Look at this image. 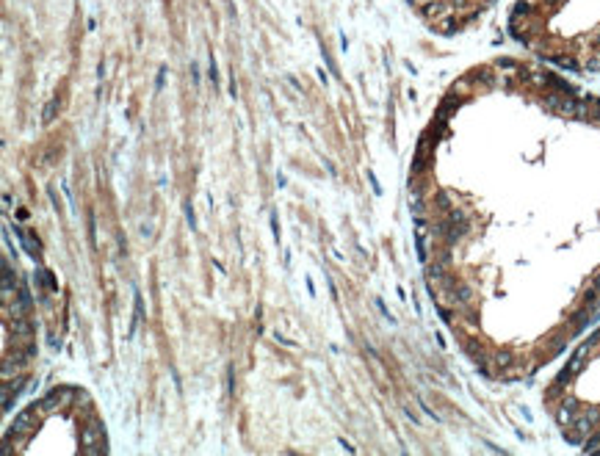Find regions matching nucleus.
Masks as SVG:
<instances>
[{
  "mask_svg": "<svg viewBox=\"0 0 600 456\" xmlns=\"http://www.w3.org/2000/svg\"><path fill=\"white\" fill-rule=\"evenodd\" d=\"M39 404H31L28 409H23L14 418V423H11L9 428V434L11 437H23V434H31V431H36V420H39Z\"/></svg>",
  "mask_w": 600,
  "mask_h": 456,
  "instance_id": "f257e3e1",
  "label": "nucleus"
},
{
  "mask_svg": "<svg viewBox=\"0 0 600 456\" xmlns=\"http://www.w3.org/2000/svg\"><path fill=\"white\" fill-rule=\"evenodd\" d=\"M80 442H83V448L105 442V426L100 418H94V412H88V420L83 423V431H80Z\"/></svg>",
  "mask_w": 600,
  "mask_h": 456,
  "instance_id": "f03ea898",
  "label": "nucleus"
},
{
  "mask_svg": "<svg viewBox=\"0 0 600 456\" xmlns=\"http://www.w3.org/2000/svg\"><path fill=\"white\" fill-rule=\"evenodd\" d=\"M9 332L14 335V340H31L36 326H33V321L28 315H14V321L9 324Z\"/></svg>",
  "mask_w": 600,
  "mask_h": 456,
  "instance_id": "7ed1b4c3",
  "label": "nucleus"
},
{
  "mask_svg": "<svg viewBox=\"0 0 600 456\" xmlns=\"http://www.w3.org/2000/svg\"><path fill=\"white\" fill-rule=\"evenodd\" d=\"M25 384H28V376H19L14 384L6 382V387H3V409H6V412L11 409V398H17V396H19V390H23Z\"/></svg>",
  "mask_w": 600,
  "mask_h": 456,
  "instance_id": "20e7f679",
  "label": "nucleus"
},
{
  "mask_svg": "<svg viewBox=\"0 0 600 456\" xmlns=\"http://www.w3.org/2000/svg\"><path fill=\"white\" fill-rule=\"evenodd\" d=\"M14 233H17L19 241H23V246L28 249L31 257H39V255H42V246H39V241H36V235H33V233H23L19 227H14Z\"/></svg>",
  "mask_w": 600,
  "mask_h": 456,
  "instance_id": "39448f33",
  "label": "nucleus"
},
{
  "mask_svg": "<svg viewBox=\"0 0 600 456\" xmlns=\"http://www.w3.org/2000/svg\"><path fill=\"white\" fill-rule=\"evenodd\" d=\"M434 208L442 210V213L454 210V199H451V194H448V191H437V194H434Z\"/></svg>",
  "mask_w": 600,
  "mask_h": 456,
  "instance_id": "423d86ee",
  "label": "nucleus"
},
{
  "mask_svg": "<svg viewBox=\"0 0 600 456\" xmlns=\"http://www.w3.org/2000/svg\"><path fill=\"white\" fill-rule=\"evenodd\" d=\"M141 318H144V302H141V293L136 290V315H133L130 329H127V337H133V332H136V326L141 324Z\"/></svg>",
  "mask_w": 600,
  "mask_h": 456,
  "instance_id": "0eeeda50",
  "label": "nucleus"
},
{
  "mask_svg": "<svg viewBox=\"0 0 600 456\" xmlns=\"http://www.w3.org/2000/svg\"><path fill=\"white\" fill-rule=\"evenodd\" d=\"M14 285L17 282H14V274H11V265H9V260H3V293L9 296Z\"/></svg>",
  "mask_w": 600,
  "mask_h": 456,
  "instance_id": "6e6552de",
  "label": "nucleus"
},
{
  "mask_svg": "<svg viewBox=\"0 0 600 456\" xmlns=\"http://www.w3.org/2000/svg\"><path fill=\"white\" fill-rule=\"evenodd\" d=\"M58 158H61V149L50 147L47 152H42V155L36 158V166H50V163H53V161H58Z\"/></svg>",
  "mask_w": 600,
  "mask_h": 456,
  "instance_id": "1a4fd4ad",
  "label": "nucleus"
},
{
  "mask_svg": "<svg viewBox=\"0 0 600 456\" xmlns=\"http://www.w3.org/2000/svg\"><path fill=\"white\" fill-rule=\"evenodd\" d=\"M36 285H47L50 290H58V282H56V277L50 274V271H36Z\"/></svg>",
  "mask_w": 600,
  "mask_h": 456,
  "instance_id": "9d476101",
  "label": "nucleus"
},
{
  "mask_svg": "<svg viewBox=\"0 0 600 456\" xmlns=\"http://www.w3.org/2000/svg\"><path fill=\"white\" fill-rule=\"evenodd\" d=\"M75 404H78V409H83V412H94V406H92V396L83 390H78V396H75Z\"/></svg>",
  "mask_w": 600,
  "mask_h": 456,
  "instance_id": "9b49d317",
  "label": "nucleus"
},
{
  "mask_svg": "<svg viewBox=\"0 0 600 456\" xmlns=\"http://www.w3.org/2000/svg\"><path fill=\"white\" fill-rule=\"evenodd\" d=\"M493 362H495V368H509V365H512V354H509L506 349H503V351H495V357H493Z\"/></svg>",
  "mask_w": 600,
  "mask_h": 456,
  "instance_id": "f8f14e48",
  "label": "nucleus"
},
{
  "mask_svg": "<svg viewBox=\"0 0 600 456\" xmlns=\"http://www.w3.org/2000/svg\"><path fill=\"white\" fill-rule=\"evenodd\" d=\"M58 100H50V103H47L45 105V113H42V122H45V125H50V122L53 119H56V113H58Z\"/></svg>",
  "mask_w": 600,
  "mask_h": 456,
  "instance_id": "ddd939ff",
  "label": "nucleus"
},
{
  "mask_svg": "<svg viewBox=\"0 0 600 456\" xmlns=\"http://www.w3.org/2000/svg\"><path fill=\"white\" fill-rule=\"evenodd\" d=\"M235 393V368H230L227 371V396H233Z\"/></svg>",
  "mask_w": 600,
  "mask_h": 456,
  "instance_id": "4468645a",
  "label": "nucleus"
},
{
  "mask_svg": "<svg viewBox=\"0 0 600 456\" xmlns=\"http://www.w3.org/2000/svg\"><path fill=\"white\" fill-rule=\"evenodd\" d=\"M186 221H188L191 230H196V216H194V208L191 205H186Z\"/></svg>",
  "mask_w": 600,
  "mask_h": 456,
  "instance_id": "2eb2a0df",
  "label": "nucleus"
},
{
  "mask_svg": "<svg viewBox=\"0 0 600 456\" xmlns=\"http://www.w3.org/2000/svg\"><path fill=\"white\" fill-rule=\"evenodd\" d=\"M88 238H92V246H97V230H94V216H88Z\"/></svg>",
  "mask_w": 600,
  "mask_h": 456,
  "instance_id": "dca6fc26",
  "label": "nucleus"
},
{
  "mask_svg": "<svg viewBox=\"0 0 600 456\" xmlns=\"http://www.w3.org/2000/svg\"><path fill=\"white\" fill-rule=\"evenodd\" d=\"M141 235L144 241H152V224H141Z\"/></svg>",
  "mask_w": 600,
  "mask_h": 456,
  "instance_id": "f3484780",
  "label": "nucleus"
},
{
  "mask_svg": "<svg viewBox=\"0 0 600 456\" xmlns=\"http://www.w3.org/2000/svg\"><path fill=\"white\" fill-rule=\"evenodd\" d=\"M274 340H277V343H282V346H291V349H293V346H296V343H293V340H288L285 335H279V332H274Z\"/></svg>",
  "mask_w": 600,
  "mask_h": 456,
  "instance_id": "a211bd4d",
  "label": "nucleus"
},
{
  "mask_svg": "<svg viewBox=\"0 0 600 456\" xmlns=\"http://www.w3.org/2000/svg\"><path fill=\"white\" fill-rule=\"evenodd\" d=\"M271 233H274V238L279 241V224H277V213H271Z\"/></svg>",
  "mask_w": 600,
  "mask_h": 456,
  "instance_id": "6ab92c4d",
  "label": "nucleus"
},
{
  "mask_svg": "<svg viewBox=\"0 0 600 456\" xmlns=\"http://www.w3.org/2000/svg\"><path fill=\"white\" fill-rule=\"evenodd\" d=\"M368 180H371L373 191H376V194H382V188H379V180H376V174H373V172H368Z\"/></svg>",
  "mask_w": 600,
  "mask_h": 456,
  "instance_id": "aec40b11",
  "label": "nucleus"
},
{
  "mask_svg": "<svg viewBox=\"0 0 600 456\" xmlns=\"http://www.w3.org/2000/svg\"><path fill=\"white\" fill-rule=\"evenodd\" d=\"M163 78H166V66H161V72H158V83H155V88H158V92L163 88Z\"/></svg>",
  "mask_w": 600,
  "mask_h": 456,
  "instance_id": "412c9836",
  "label": "nucleus"
},
{
  "mask_svg": "<svg viewBox=\"0 0 600 456\" xmlns=\"http://www.w3.org/2000/svg\"><path fill=\"white\" fill-rule=\"evenodd\" d=\"M17 219H19V221H25V219H28V210L19 208V210H17Z\"/></svg>",
  "mask_w": 600,
  "mask_h": 456,
  "instance_id": "4be33fe9",
  "label": "nucleus"
}]
</instances>
